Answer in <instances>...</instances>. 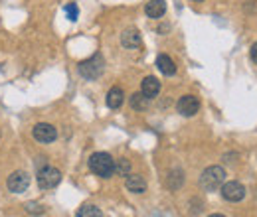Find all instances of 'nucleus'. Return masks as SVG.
<instances>
[{"instance_id":"obj_6","label":"nucleus","mask_w":257,"mask_h":217,"mask_svg":"<svg viewBox=\"0 0 257 217\" xmlns=\"http://www.w3.org/2000/svg\"><path fill=\"white\" fill-rule=\"evenodd\" d=\"M220 191H222V197H224L225 201H231V203H237V201H241L245 197V186L235 182V180L224 182V186L220 187Z\"/></svg>"},{"instance_id":"obj_11","label":"nucleus","mask_w":257,"mask_h":217,"mask_svg":"<svg viewBox=\"0 0 257 217\" xmlns=\"http://www.w3.org/2000/svg\"><path fill=\"white\" fill-rule=\"evenodd\" d=\"M145 14L153 20H161L166 14V0H149L145 6Z\"/></svg>"},{"instance_id":"obj_18","label":"nucleus","mask_w":257,"mask_h":217,"mask_svg":"<svg viewBox=\"0 0 257 217\" xmlns=\"http://www.w3.org/2000/svg\"><path fill=\"white\" fill-rule=\"evenodd\" d=\"M115 174L117 176H128L131 174V162H128L127 158L115 160Z\"/></svg>"},{"instance_id":"obj_14","label":"nucleus","mask_w":257,"mask_h":217,"mask_svg":"<svg viewBox=\"0 0 257 217\" xmlns=\"http://www.w3.org/2000/svg\"><path fill=\"white\" fill-rule=\"evenodd\" d=\"M157 67H159V71H161L164 77L176 75V63L172 62V58L166 56V54H161V56L157 58Z\"/></svg>"},{"instance_id":"obj_3","label":"nucleus","mask_w":257,"mask_h":217,"mask_svg":"<svg viewBox=\"0 0 257 217\" xmlns=\"http://www.w3.org/2000/svg\"><path fill=\"white\" fill-rule=\"evenodd\" d=\"M225 182V170L222 166H208L200 176V187L204 191H216Z\"/></svg>"},{"instance_id":"obj_8","label":"nucleus","mask_w":257,"mask_h":217,"mask_svg":"<svg viewBox=\"0 0 257 217\" xmlns=\"http://www.w3.org/2000/svg\"><path fill=\"white\" fill-rule=\"evenodd\" d=\"M176 111L182 115V117H194L198 111H200V101L196 95H182L176 103Z\"/></svg>"},{"instance_id":"obj_5","label":"nucleus","mask_w":257,"mask_h":217,"mask_svg":"<svg viewBox=\"0 0 257 217\" xmlns=\"http://www.w3.org/2000/svg\"><path fill=\"white\" fill-rule=\"evenodd\" d=\"M6 186L12 193H24L28 187H30V176L24 172V170H16L8 176L6 180Z\"/></svg>"},{"instance_id":"obj_4","label":"nucleus","mask_w":257,"mask_h":217,"mask_svg":"<svg viewBox=\"0 0 257 217\" xmlns=\"http://www.w3.org/2000/svg\"><path fill=\"white\" fill-rule=\"evenodd\" d=\"M62 182V172L54 166H40L38 168V186L40 189H54Z\"/></svg>"},{"instance_id":"obj_20","label":"nucleus","mask_w":257,"mask_h":217,"mask_svg":"<svg viewBox=\"0 0 257 217\" xmlns=\"http://www.w3.org/2000/svg\"><path fill=\"white\" fill-rule=\"evenodd\" d=\"M65 14H67V20H69V22H77V18H79V8H77V4H75V2H69V4L65 6Z\"/></svg>"},{"instance_id":"obj_7","label":"nucleus","mask_w":257,"mask_h":217,"mask_svg":"<svg viewBox=\"0 0 257 217\" xmlns=\"http://www.w3.org/2000/svg\"><path fill=\"white\" fill-rule=\"evenodd\" d=\"M32 136L42 144H50L58 138V128L50 123H38L32 128Z\"/></svg>"},{"instance_id":"obj_10","label":"nucleus","mask_w":257,"mask_h":217,"mask_svg":"<svg viewBox=\"0 0 257 217\" xmlns=\"http://www.w3.org/2000/svg\"><path fill=\"white\" fill-rule=\"evenodd\" d=\"M121 44H123L125 50H139L141 44H143V38H141L139 30L127 28V30L121 34Z\"/></svg>"},{"instance_id":"obj_23","label":"nucleus","mask_w":257,"mask_h":217,"mask_svg":"<svg viewBox=\"0 0 257 217\" xmlns=\"http://www.w3.org/2000/svg\"><path fill=\"white\" fill-rule=\"evenodd\" d=\"M192 2H204V0H192Z\"/></svg>"},{"instance_id":"obj_2","label":"nucleus","mask_w":257,"mask_h":217,"mask_svg":"<svg viewBox=\"0 0 257 217\" xmlns=\"http://www.w3.org/2000/svg\"><path fill=\"white\" fill-rule=\"evenodd\" d=\"M89 170L99 178H111L115 174V160L107 152H95L89 158Z\"/></svg>"},{"instance_id":"obj_9","label":"nucleus","mask_w":257,"mask_h":217,"mask_svg":"<svg viewBox=\"0 0 257 217\" xmlns=\"http://www.w3.org/2000/svg\"><path fill=\"white\" fill-rule=\"evenodd\" d=\"M141 93L145 95L147 99H155L157 95L161 93V81L155 75H147L141 83Z\"/></svg>"},{"instance_id":"obj_12","label":"nucleus","mask_w":257,"mask_h":217,"mask_svg":"<svg viewBox=\"0 0 257 217\" xmlns=\"http://www.w3.org/2000/svg\"><path fill=\"white\" fill-rule=\"evenodd\" d=\"M105 103H107L109 109H119V107H123V103H125V91H123L121 87H117V85L111 87L107 97H105Z\"/></svg>"},{"instance_id":"obj_17","label":"nucleus","mask_w":257,"mask_h":217,"mask_svg":"<svg viewBox=\"0 0 257 217\" xmlns=\"http://www.w3.org/2000/svg\"><path fill=\"white\" fill-rule=\"evenodd\" d=\"M75 217H103V213L97 205H83V207H79Z\"/></svg>"},{"instance_id":"obj_19","label":"nucleus","mask_w":257,"mask_h":217,"mask_svg":"<svg viewBox=\"0 0 257 217\" xmlns=\"http://www.w3.org/2000/svg\"><path fill=\"white\" fill-rule=\"evenodd\" d=\"M24 211H26L28 215H44V213H46V207H44L42 203H38V201H28V203L24 205Z\"/></svg>"},{"instance_id":"obj_15","label":"nucleus","mask_w":257,"mask_h":217,"mask_svg":"<svg viewBox=\"0 0 257 217\" xmlns=\"http://www.w3.org/2000/svg\"><path fill=\"white\" fill-rule=\"evenodd\" d=\"M149 101H151V99H147L141 91L131 95V107H133L135 111H145V109L149 107Z\"/></svg>"},{"instance_id":"obj_21","label":"nucleus","mask_w":257,"mask_h":217,"mask_svg":"<svg viewBox=\"0 0 257 217\" xmlns=\"http://www.w3.org/2000/svg\"><path fill=\"white\" fill-rule=\"evenodd\" d=\"M249 54H251V60L257 63V42L253 44V46H251V52H249Z\"/></svg>"},{"instance_id":"obj_13","label":"nucleus","mask_w":257,"mask_h":217,"mask_svg":"<svg viewBox=\"0 0 257 217\" xmlns=\"http://www.w3.org/2000/svg\"><path fill=\"white\" fill-rule=\"evenodd\" d=\"M125 187L131 193H145L147 191V182L139 174H128L127 180H125Z\"/></svg>"},{"instance_id":"obj_1","label":"nucleus","mask_w":257,"mask_h":217,"mask_svg":"<svg viewBox=\"0 0 257 217\" xmlns=\"http://www.w3.org/2000/svg\"><path fill=\"white\" fill-rule=\"evenodd\" d=\"M77 71H79V75H81L83 79H87V81H95V79H99V77L103 75V71H105V60H103V56L97 52V54H93L91 58L79 62Z\"/></svg>"},{"instance_id":"obj_22","label":"nucleus","mask_w":257,"mask_h":217,"mask_svg":"<svg viewBox=\"0 0 257 217\" xmlns=\"http://www.w3.org/2000/svg\"><path fill=\"white\" fill-rule=\"evenodd\" d=\"M208 217H225V215H222V213H212V215H208Z\"/></svg>"},{"instance_id":"obj_16","label":"nucleus","mask_w":257,"mask_h":217,"mask_svg":"<svg viewBox=\"0 0 257 217\" xmlns=\"http://www.w3.org/2000/svg\"><path fill=\"white\" fill-rule=\"evenodd\" d=\"M166 184L170 189H178V187L184 184V176H182V170H172L170 174H168V180H166Z\"/></svg>"}]
</instances>
